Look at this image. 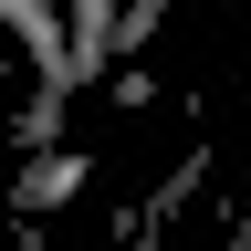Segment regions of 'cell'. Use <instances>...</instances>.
<instances>
[{
    "instance_id": "1",
    "label": "cell",
    "mask_w": 251,
    "mask_h": 251,
    "mask_svg": "<svg viewBox=\"0 0 251 251\" xmlns=\"http://www.w3.org/2000/svg\"><path fill=\"white\" fill-rule=\"evenodd\" d=\"M74 178H84V157H31V178H21V209H52Z\"/></svg>"
}]
</instances>
